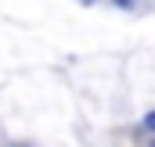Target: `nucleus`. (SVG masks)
<instances>
[{
	"label": "nucleus",
	"instance_id": "nucleus-1",
	"mask_svg": "<svg viewBox=\"0 0 155 147\" xmlns=\"http://www.w3.org/2000/svg\"><path fill=\"white\" fill-rule=\"evenodd\" d=\"M119 7H126V11H130V7H134V0H116Z\"/></svg>",
	"mask_w": 155,
	"mask_h": 147
}]
</instances>
